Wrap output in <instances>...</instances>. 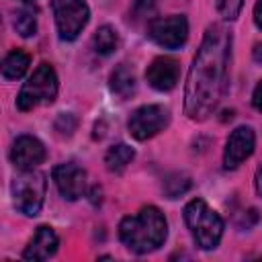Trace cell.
I'll use <instances>...</instances> for the list:
<instances>
[{
    "label": "cell",
    "mask_w": 262,
    "mask_h": 262,
    "mask_svg": "<svg viewBox=\"0 0 262 262\" xmlns=\"http://www.w3.org/2000/svg\"><path fill=\"white\" fill-rule=\"evenodd\" d=\"M178 78H180V63L174 57H168V55L156 57L145 70L147 84L154 90H160V92L172 90L178 84Z\"/></svg>",
    "instance_id": "8fae6325"
},
{
    "label": "cell",
    "mask_w": 262,
    "mask_h": 262,
    "mask_svg": "<svg viewBox=\"0 0 262 262\" xmlns=\"http://www.w3.org/2000/svg\"><path fill=\"white\" fill-rule=\"evenodd\" d=\"M254 145H256V135L252 131V127H235L227 141H225V151H223V166L227 170H233L237 168L244 160H248L254 151Z\"/></svg>",
    "instance_id": "9c48e42d"
},
{
    "label": "cell",
    "mask_w": 262,
    "mask_h": 262,
    "mask_svg": "<svg viewBox=\"0 0 262 262\" xmlns=\"http://www.w3.org/2000/svg\"><path fill=\"white\" fill-rule=\"evenodd\" d=\"M166 233H168L166 217L154 205L139 209V213L129 215L119 223L121 242L135 254H147L158 250L164 244Z\"/></svg>",
    "instance_id": "7a4b0ae2"
},
{
    "label": "cell",
    "mask_w": 262,
    "mask_h": 262,
    "mask_svg": "<svg viewBox=\"0 0 262 262\" xmlns=\"http://www.w3.org/2000/svg\"><path fill=\"white\" fill-rule=\"evenodd\" d=\"M57 33L63 41H74L90 18L88 4L84 0H51Z\"/></svg>",
    "instance_id": "8992f818"
},
{
    "label": "cell",
    "mask_w": 262,
    "mask_h": 262,
    "mask_svg": "<svg viewBox=\"0 0 262 262\" xmlns=\"http://www.w3.org/2000/svg\"><path fill=\"white\" fill-rule=\"evenodd\" d=\"M135 158V151L133 147H129L127 143H117L113 145L106 156H104V164H106V170L108 172H115V174H121Z\"/></svg>",
    "instance_id": "9a60e30c"
},
{
    "label": "cell",
    "mask_w": 262,
    "mask_h": 262,
    "mask_svg": "<svg viewBox=\"0 0 262 262\" xmlns=\"http://www.w3.org/2000/svg\"><path fill=\"white\" fill-rule=\"evenodd\" d=\"M57 96V76L55 70L49 63L37 66V70L31 74V78L23 84L16 106L20 111H31L39 104H51Z\"/></svg>",
    "instance_id": "277c9868"
},
{
    "label": "cell",
    "mask_w": 262,
    "mask_h": 262,
    "mask_svg": "<svg viewBox=\"0 0 262 262\" xmlns=\"http://www.w3.org/2000/svg\"><path fill=\"white\" fill-rule=\"evenodd\" d=\"M147 35L154 43L166 49H178L188 39V20L182 14L154 18L147 27Z\"/></svg>",
    "instance_id": "ba28073f"
},
{
    "label": "cell",
    "mask_w": 262,
    "mask_h": 262,
    "mask_svg": "<svg viewBox=\"0 0 262 262\" xmlns=\"http://www.w3.org/2000/svg\"><path fill=\"white\" fill-rule=\"evenodd\" d=\"M45 147L43 143L33 135H20L12 143L10 160L18 170H33L45 160Z\"/></svg>",
    "instance_id": "7c38bea8"
},
{
    "label": "cell",
    "mask_w": 262,
    "mask_h": 262,
    "mask_svg": "<svg viewBox=\"0 0 262 262\" xmlns=\"http://www.w3.org/2000/svg\"><path fill=\"white\" fill-rule=\"evenodd\" d=\"M78 127V119L72 115V113H61L57 119H55V131L63 137H70Z\"/></svg>",
    "instance_id": "44dd1931"
},
{
    "label": "cell",
    "mask_w": 262,
    "mask_h": 262,
    "mask_svg": "<svg viewBox=\"0 0 262 262\" xmlns=\"http://www.w3.org/2000/svg\"><path fill=\"white\" fill-rule=\"evenodd\" d=\"M14 29L23 37H31L37 31V16L33 8H20L14 16Z\"/></svg>",
    "instance_id": "d6986e66"
},
{
    "label": "cell",
    "mask_w": 262,
    "mask_h": 262,
    "mask_svg": "<svg viewBox=\"0 0 262 262\" xmlns=\"http://www.w3.org/2000/svg\"><path fill=\"white\" fill-rule=\"evenodd\" d=\"M184 223L201 250H215L223 235V219L203 199H192L184 207Z\"/></svg>",
    "instance_id": "3957f363"
},
{
    "label": "cell",
    "mask_w": 262,
    "mask_h": 262,
    "mask_svg": "<svg viewBox=\"0 0 262 262\" xmlns=\"http://www.w3.org/2000/svg\"><path fill=\"white\" fill-rule=\"evenodd\" d=\"M229 57L231 33L223 25L207 27L186 78L184 113L188 119L205 121L219 106L229 84Z\"/></svg>",
    "instance_id": "6da1fadb"
},
{
    "label": "cell",
    "mask_w": 262,
    "mask_h": 262,
    "mask_svg": "<svg viewBox=\"0 0 262 262\" xmlns=\"http://www.w3.org/2000/svg\"><path fill=\"white\" fill-rule=\"evenodd\" d=\"M190 188V178L182 172H174V174H168L166 180H164V192L168 199H178L182 196L186 190Z\"/></svg>",
    "instance_id": "ac0fdd59"
},
{
    "label": "cell",
    "mask_w": 262,
    "mask_h": 262,
    "mask_svg": "<svg viewBox=\"0 0 262 262\" xmlns=\"http://www.w3.org/2000/svg\"><path fill=\"white\" fill-rule=\"evenodd\" d=\"M57 244H59L57 233L49 225H41V227H37L35 235L31 237L29 246L25 248L23 258L25 260H47L49 256L55 254Z\"/></svg>",
    "instance_id": "4fadbf2b"
},
{
    "label": "cell",
    "mask_w": 262,
    "mask_h": 262,
    "mask_svg": "<svg viewBox=\"0 0 262 262\" xmlns=\"http://www.w3.org/2000/svg\"><path fill=\"white\" fill-rule=\"evenodd\" d=\"M53 182L66 201H76L86 190V172L72 162L59 164L53 168Z\"/></svg>",
    "instance_id": "30bf717a"
},
{
    "label": "cell",
    "mask_w": 262,
    "mask_h": 262,
    "mask_svg": "<svg viewBox=\"0 0 262 262\" xmlns=\"http://www.w3.org/2000/svg\"><path fill=\"white\" fill-rule=\"evenodd\" d=\"M156 12V2L154 0H135L133 4V16L135 18H145Z\"/></svg>",
    "instance_id": "7402d4cb"
},
{
    "label": "cell",
    "mask_w": 262,
    "mask_h": 262,
    "mask_svg": "<svg viewBox=\"0 0 262 262\" xmlns=\"http://www.w3.org/2000/svg\"><path fill=\"white\" fill-rule=\"evenodd\" d=\"M29 63H31V57L29 53L20 51V49H14L10 51L4 61H2V76L6 80H18L25 76V72L29 70Z\"/></svg>",
    "instance_id": "2e32d148"
},
{
    "label": "cell",
    "mask_w": 262,
    "mask_h": 262,
    "mask_svg": "<svg viewBox=\"0 0 262 262\" xmlns=\"http://www.w3.org/2000/svg\"><path fill=\"white\" fill-rule=\"evenodd\" d=\"M119 47V33L111 25H102L94 33V49L100 55H111Z\"/></svg>",
    "instance_id": "e0dca14e"
},
{
    "label": "cell",
    "mask_w": 262,
    "mask_h": 262,
    "mask_svg": "<svg viewBox=\"0 0 262 262\" xmlns=\"http://www.w3.org/2000/svg\"><path fill=\"white\" fill-rule=\"evenodd\" d=\"M252 102H254V106L262 113V82H258V86L254 88V96H252Z\"/></svg>",
    "instance_id": "603a6c76"
},
{
    "label": "cell",
    "mask_w": 262,
    "mask_h": 262,
    "mask_svg": "<svg viewBox=\"0 0 262 262\" xmlns=\"http://www.w3.org/2000/svg\"><path fill=\"white\" fill-rule=\"evenodd\" d=\"M170 121V113L166 106L162 104H143L139 108H135L129 117V133L137 139V141H145L154 135H158L160 131H164V127Z\"/></svg>",
    "instance_id": "52a82bcc"
},
{
    "label": "cell",
    "mask_w": 262,
    "mask_h": 262,
    "mask_svg": "<svg viewBox=\"0 0 262 262\" xmlns=\"http://www.w3.org/2000/svg\"><path fill=\"white\" fill-rule=\"evenodd\" d=\"M254 186H256V192L262 196V166L256 170V178H254Z\"/></svg>",
    "instance_id": "484cf974"
},
{
    "label": "cell",
    "mask_w": 262,
    "mask_h": 262,
    "mask_svg": "<svg viewBox=\"0 0 262 262\" xmlns=\"http://www.w3.org/2000/svg\"><path fill=\"white\" fill-rule=\"evenodd\" d=\"M244 0H217V12L223 20H235L242 12Z\"/></svg>",
    "instance_id": "ffe728a7"
},
{
    "label": "cell",
    "mask_w": 262,
    "mask_h": 262,
    "mask_svg": "<svg viewBox=\"0 0 262 262\" xmlns=\"http://www.w3.org/2000/svg\"><path fill=\"white\" fill-rule=\"evenodd\" d=\"M254 20H256L258 29H262V0H258L254 6Z\"/></svg>",
    "instance_id": "cb8c5ba5"
},
{
    "label": "cell",
    "mask_w": 262,
    "mask_h": 262,
    "mask_svg": "<svg viewBox=\"0 0 262 262\" xmlns=\"http://www.w3.org/2000/svg\"><path fill=\"white\" fill-rule=\"evenodd\" d=\"M252 57H254L256 63L262 66V43H256V45H254V49H252Z\"/></svg>",
    "instance_id": "d4e9b609"
},
{
    "label": "cell",
    "mask_w": 262,
    "mask_h": 262,
    "mask_svg": "<svg viewBox=\"0 0 262 262\" xmlns=\"http://www.w3.org/2000/svg\"><path fill=\"white\" fill-rule=\"evenodd\" d=\"M45 176L41 172L33 170H20L18 176H14L12 180V199H14V207L29 215L35 217L41 207H43V199H45Z\"/></svg>",
    "instance_id": "5b68a950"
},
{
    "label": "cell",
    "mask_w": 262,
    "mask_h": 262,
    "mask_svg": "<svg viewBox=\"0 0 262 262\" xmlns=\"http://www.w3.org/2000/svg\"><path fill=\"white\" fill-rule=\"evenodd\" d=\"M111 90H113V94L119 96L121 100L129 98V96L135 92V76H133V72H131L125 63L117 66L115 72L111 74Z\"/></svg>",
    "instance_id": "5bb4252c"
}]
</instances>
